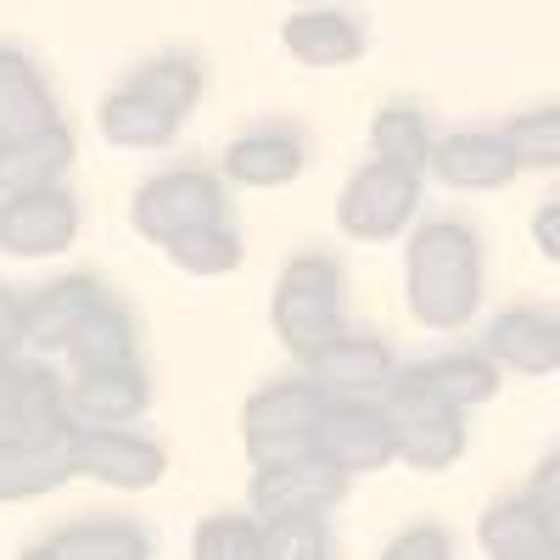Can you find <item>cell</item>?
Wrapping results in <instances>:
<instances>
[{
    "instance_id": "cell-24",
    "label": "cell",
    "mask_w": 560,
    "mask_h": 560,
    "mask_svg": "<svg viewBox=\"0 0 560 560\" xmlns=\"http://www.w3.org/2000/svg\"><path fill=\"white\" fill-rule=\"evenodd\" d=\"M34 555H51V560H147L152 538L135 522H79V527H62L57 538H45Z\"/></svg>"
},
{
    "instance_id": "cell-34",
    "label": "cell",
    "mask_w": 560,
    "mask_h": 560,
    "mask_svg": "<svg viewBox=\"0 0 560 560\" xmlns=\"http://www.w3.org/2000/svg\"><path fill=\"white\" fill-rule=\"evenodd\" d=\"M18 348H28V303L0 292V353H18Z\"/></svg>"
},
{
    "instance_id": "cell-6",
    "label": "cell",
    "mask_w": 560,
    "mask_h": 560,
    "mask_svg": "<svg viewBox=\"0 0 560 560\" xmlns=\"http://www.w3.org/2000/svg\"><path fill=\"white\" fill-rule=\"evenodd\" d=\"M348 493V471L331 465L319 448H303V454H287V459H269V465H253V516L269 522V516H325L331 504H342Z\"/></svg>"
},
{
    "instance_id": "cell-36",
    "label": "cell",
    "mask_w": 560,
    "mask_h": 560,
    "mask_svg": "<svg viewBox=\"0 0 560 560\" xmlns=\"http://www.w3.org/2000/svg\"><path fill=\"white\" fill-rule=\"evenodd\" d=\"M544 510H549V516L560 522V454H549L544 465H538V471H533V488H527Z\"/></svg>"
},
{
    "instance_id": "cell-5",
    "label": "cell",
    "mask_w": 560,
    "mask_h": 560,
    "mask_svg": "<svg viewBox=\"0 0 560 560\" xmlns=\"http://www.w3.org/2000/svg\"><path fill=\"white\" fill-rule=\"evenodd\" d=\"M325 393L319 382H275L264 393L247 398V459L253 465H269V459H287V454H303L314 448V420L325 409Z\"/></svg>"
},
{
    "instance_id": "cell-22",
    "label": "cell",
    "mask_w": 560,
    "mask_h": 560,
    "mask_svg": "<svg viewBox=\"0 0 560 560\" xmlns=\"http://www.w3.org/2000/svg\"><path fill=\"white\" fill-rule=\"evenodd\" d=\"M174 129H179V118L163 102H152L147 90H135V84H124L118 96L102 102V135L113 140V147H124V152H158V147L174 140Z\"/></svg>"
},
{
    "instance_id": "cell-11",
    "label": "cell",
    "mask_w": 560,
    "mask_h": 560,
    "mask_svg": "<svg viewBox=\"0 0 560 560\" xmlns=\"http://www.w3.org/2000/svg\"><path fill=\"white\" fill-rule=\"evenodd\" d=\"M432 168L454 191H499V185H510L522 174L504 129H465V135L432 140Z\"/></svg>"
},
{
    "instance_id": "cell-23",
    "label": "cell",
    "mask_w": 560,
    "mask_h": 560,
    "mask_svg": "<svg viewBox=\"0 0 560 560\" xmlns=\"http://www.w3.org/2000/svg\"><path fill=\"white\" fill-rule=\"evenodd\" d=\"M135 348H140V337H135V314H129V308H118L113 298L90 308V314L73 325V337L62 342V353L73 359V370L129 364V359H135Z\"/></svg>"
},
{
    "instance_id": "cell-28",
    "label": "cell",
    "mask_w": 560,
    "mask_h": 560,
    "mask_svg": "<svg viewBox=\"0 0 560 560\" xmlns=\"http://www.w3.org/2000/svg\"><path fill=\"white\" fill-rule=\"evenodd\" d=\"M258 538H264V560H325V555H331L325 516H308V510L258 522Z\"/></svg>"
},
{
    "instance_id": "cell-1",
    "label": "cell",
    "mask_w": 560,
    "mask_h": 560,
    "mask_svg": "<svg viewBox=\"0 0 560 560\" xmlns=\"http://www.w3.org/2000/svg\"><path fill=\"white\" fill-rule=\"evenodd\" d=\"M409 314L427 331H459L482 303V242L471 224L432 219L415 230L409 269H404Z\"/></svg>"
},
{
    "instance_id": "cell-37",
    "label": "cell",
    "mask_w": 560,
    "mask_h": 560,
    "mask_svg": "<svg viewBox=\"0 0 560 560\" xmlns=\"http://www.w3.org/2000/svg\"><path fill=\"white\" fill-rule=\"evenodd\" d=\"M555 364H560V319H555Z\"/></svg>"
},
{
    "instance_id": "cell-13",
    "label": "cell",
    "mask_w": 560,
    "mask_h": 560,
    "mask_svg": "<svg viewBox=\"0 0 560 560\" xmlns=\"http://www.w3.org/2000/svg\"><path fill=\"white\" fill-rule=\"evenodd\" d=\"M147 404H152V382L135 359L129 364H102V370H79L73 387H68L73 420H90V427H129Z\"/></svg>"
},
{
    "instance_id": "cell-12",
    "label": "cell",
    "mask_w": 560,
    "mask_h": 560,
    "mask_svg": "<svg viewBox=\"0 0 560 560\" xmlns=\"http://www.w3.org/2000/svg\"><path fill=\"white\" fill-rule=\"evenodd\" d=\"M477 538L493 560H560V522L533 493L488 504L477 522Z\"/></svg>"
},
{
    "instance_id": "cell-31",
    "label": "cell",
    "mask_w": 560,
    "mask_h": 560,
    "mask_svg": "<svg viewBox=\"0 0 560 560\" xmlns=\"http://www.w3.org/2000/svg\"><path fill=\"white\" fill-rule=\"evenodd\" d=\"M197 560H264V538L253 516H208L191 538Z\"/></svg>"
},
{
    "instance_id": "cell-2",
    "label": "cell",
    "mask_w": 560,
    "mask_h": 560,
    "mask_svg": "<svg viewBox=\"0 0 560 560\" xmlns=\"http://www.w3.org/2000/svg\"><path fill=\"white\" fill-rule=\"evenodd\" d=\"M275 331L298 364H314L325 348L342 337V269L337 258L298 253L280 269L275 287Z\"/></svg>"
},
{
    "instance_id": "cell-27",
    "label": "cell",
    "mask_w": 560,
    "mask_h": 560,
    "mask_svg": "<svg viewBox=\"0 0 560 560\" xmlns=\"http://www.w3.org/2000/svg\"><path fill=\"white\" fill-rule=\"evenodd\" d=\"M163 253L185 275H230L242 264V236L219 219V224H197V230H185V236L163 242Z\"/></svg>"
},
{
    "instance_id": "cell-17",
    "label": "cell",
    "mask_w": 560,
    "mask_h": 560,
    "mask_svg": "<svg viewBox=\"0 0 560 560\" xmlns=\"http://www.w3.org/2000/svg\"><path fill=\"white\" fill-rule=\"evenodd\" d=\"M482 353L504 370H522V376H544L555 364V319L538 308H504L488 319L482 331Z\"/></svg>"
},
{
    "instance_id": "cell-35",
    "label": "cell",
    "mask_w": 560,
    "mask_h": 560,
    "mask_svg": "<svg viewBox=\"0 0 560 560\" xmlns=\"http://www.w3.org/2000/svg\"><path fill=\"white\" fill-rule=\"evenodd\" d=\"M533 247H538L544 258H555V264H560V197H555V202H544V208L533 213Z\"/></svg>"
},
{
    "instance_id": "cell-10",
    "label": "cell",
    "mask_w": 560,
    "mask_h": 560,
    "mask_svg": "<svg viewBox=\"0 0 560 560\" xmlns=\"http://www.w3.org/2000/svg\"><path fill=\"white\" fill-rule=\"evenodd\" d=\"M73 477H90V482H107V488H158L163 471H168V454L163 443L140 438L129 427H84L73 432Z\"/></svg>"
},
{
    "instance_id": "cell-21",
    "label": "cell",
    "mask_w": 560,
    "mask_h": 560,
    "mask_svg": "<svg viewBox=\"0 0 560 560\" xmlns=\"http://www.w3.org/2000/svg\"><path fill=\"white\" fill-rule=\"evenodd\" d=\"M73 163V135L68 124L34 129L18 140H0V191H28V185H57Z\"/></svg>"
},
{
    "instance_id": "cell-19",
    "label": "cell",
    "mask_w": 560,
    "mask_h": 560,
    "mask_svg": "<svg viewBox=\"0 0 560 560\" xmlns=\"http://www.w3.org/2000/svg\"><path fill=\"white\" fill-rule=\"evenodd\" d=\"M51 124L62 118H57V102L45 90L39 68L23 51H12V45H0V140H18V135L51 129Z\"/></svg>"
},
{
    "instance_id": "cell-32",
    "label": "cell",
    "mask_w": 560,
    "mask_h": 560,
    "mask_svg": "<svg viewBox=\"0 0 560 560\" xmlns=\"http://www.w3.org/2000/svg\"><path fill=\"white\" fill-rule=\"evenodd\" d=\"M448 549H454L448 533H438V527H415V533H404V538L387 544V560H443Z\"/></svg>"
},
{
    "instance_id": "cell-30",
    "label": "cell",
    "mask_w": 560,
    "mask_h": 560,
    "mask_svg": "<svg viewBox=\"0 0 560 560\" xmlns=\"http://www.w3.org/2000/svg\"><path fill=\"white\" fill-rule=\"evenodd\" d=\"M504 140H510V152H516L522 168H560V102L504 124Z\"/></svg>"
},
{
    "instance_id": "cell-14",
    "label": "cell",
    "mask_w": 560,
    "mask_h": 560,
    "mask_svg": "<svg viewBox=\"0 0 560 560\" xmlns=\"http://www.w3.org/2000/svg\"><path fill=\"white\" fill-rule=\"evenodd\" d=\"M308 370H314V382L331 398H382L387 382L398 376L393 348L376 342V337H337Z\"/></svg>"
},
{
    "instance_id": "cell-8",
    "label": "cell",
    "mask_w": 560,
    "mask_h": 560,
    "mask_svg": "<svg viewBox=\"0 0 560 560\" xmlns=\"http://www.w3.org/2000/svg\"><path fill=\"white\" fill-rule=\"evenodd\" d=\"M219 219H224V191L213 174H197V168L158 174L135 191V230L158 247L197 224H219Z\"/></svg>"
},
{
    "instance_id": "cell-16",
    "label": "cell",
    "mask_w": 560,
    "mask_h": 560,
    "mask_svg": "<svg viewBox=\"0 0 560 560\" xmlns=\"http://www.w3.org/2000/svg\"><path fill=\"white\" fill-rule=\"evenodd\" d=\"M303 163H308V147L298 129H253L242 140H230V152H224V174L236 185H258V191L292 185Z\"/></svg>"
},
{
    "instance_id": "cell-3",
    "label": "cell",
    "mask_w": 560,
    "mask_h": 560,
    "mask_svg": "<svg viewBox=\"0 0 560 560\" xmlns=\"http://www.w3.org/2000/svg\"><path fill=\"white\" fill-rule=\"evenodd\" d=\"M382 409L393 420V438H398V459H409L415 471H443L465 454V420L459 409L427 387L420 370H398L382 393Z\"/></svg>"
},
{
    "instance_id": "cell-26",
    "label": "cell",
    "mask_w": 560,
    "mask_h": 560,
    "mask_svg": "<svg viewBox=\"0 0 560 560\" xmlns=\"http://www.w3.org/2000/svg\"><path fill=\"white\" fill-rule=\"evenodd\" d=\"M370 140H376L382 163H398L409 174L432 168V135H427V118H420L415 107H382L376 124H370Z\"/></svg>"
},
{
    "instance_id": "cell-18",
    "label": "cell",
    "mask_w": 560,
    "mask_h": 560,
    "mask_svg": "<svg viewBox=\"0 0 560 560\" xmlns=\"http://www.w3.org/2000/svg\"><path fill=\"white\" fill-rule=\"evenodd\" d=\"M68 448L73 443H34V438H18V432H0V504L62 488L73 477Z\"/></svg>"
},
{
    "instance_id": "cell-15",
    "label": "cell",
    "mask_w": 560,
    "mask_h": 560,
    "mask_svg": "<svg viewBox=\"0 0 560 560\" xmlns=\"http://www.w3.org/2000/svg\"><path fill=\"white\" fill-rule=\"evenodd\" d=\"M280 39H287V51L303 68H348V62L364 57V28L348 12H337V7L292 12L287 28H280Z\"/></svg>"
},
{
    "instance_id": "cell-33",
    "label": "cell",
    "mask_w": 560,
    "mask_h": 560,
    "mask_svg": "<svg viewBox=\"0 0 560 560\" xmlns=\"http://www.w3.org/2000/svg\"><path fill=\"white\" fill-rule=\"evenodd\" d=\"M23 387H28V364H18V353H0V432H12Z\"/></svg>"
},
{
    "instance_id": "cell-25",
    "label": "cell",
    "mask_w": 560,
    "mask_h": 560,
    "mask_svg": "<svg viewBox=\"0 0 560 560\" xmlns=\"http://www.w3.org/2000/svg\"><path fill=\"white\" fill-rule=\"evenodd\" d=\"M415 370L454 409H477V404H488L499 393V364L488 353H443V359H427V364H415Z\"/></svg>"
},
{
    "instance_id": "cell-7",
    "label": "cell",
    "mask_w": 560,
    "mask_h": 560,
    "mask_svg": "<svg viewBox=\"0 0 560 560\" xmlns=\"http://www.w3.org/2000/svg\"><path fill=\"white\" fill-rule=\"evenodd\" d=\"M314 448L331 465H342L348 477L382 471V465L398 459L393 420L376 398H325V409L314 420Z\"/></svg>"
},
{
    "instance_id": "cell-20",
    "label": "cell",
    "mask_w": 560,
    "mask_h": 560,
    "mask_svg": "<svg viewBox=\"0 0 560 560\" xmlns=\"http://www.w3.org/2000/svg\"><path fill=\"white\" fill-rule=\"evenodd\" d=\"M113 292L102 287L96 275H62L57 287H45L34 303H28V348H62L73 337V325L107 303Z\"/></svg>"
},
{
    "instance_id": "cell-4",
    "label": "cell",
    "mask_w": 560,
    "mask_h": 560,
    "mask_svg": "<svg viewBox=\"0 0 560 560\" xmlns=\"http://www.w3.org/2000/svg\"><path fill=\"white\" fill-rule=\"evenodd\" d=\"M420 208V174L398 168V163H370L359 168L348 185H342V197H337V230L348 242H393L409 230Z\"/></svg>"
},
{
    "instance_id": "cell-29",
    "label": "cell",
    "mask_w": 560,
    "mask_h": 560,
    "mask_svg": "<svg viewBox=\"0 0 560 560\" xmlns=\"http://www.w3.org/2000/svg\"><path fill=\"white\" fill-rule=\"evenodd\" d=\"M135 90H147L152 102H163L174 118H185L202 102V68L191 57H158L135 73Z\"/></svg>"
},
{
    "instance_id": "cell-9",
    "label": "cell",
    "mask_w": 560,
    "mask_h": 560,
    "mask_svg": "<svg viewBox=\"0 0 560 560\" xmlns=\"http://www.w3.org/2000/svg\"><path fill=\"white\" fill-rule=\"evenodd\" d=\"M73 236H79V202L62 185H28V191H7V202H0V247L12 258L68 253Z\"/></svg>"
}]
</instances>
